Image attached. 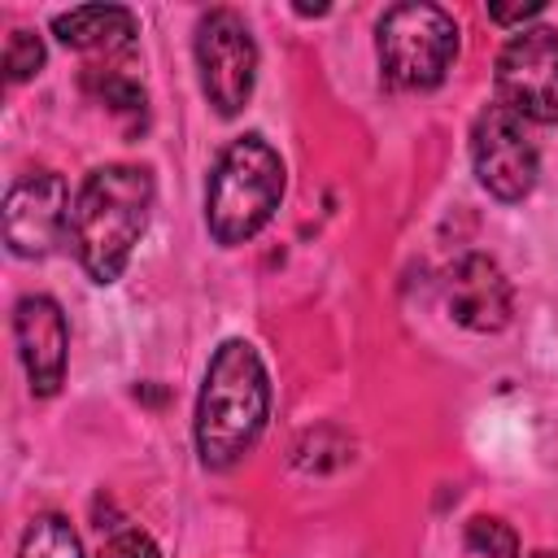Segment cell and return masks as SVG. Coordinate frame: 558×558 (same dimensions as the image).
<instances>
[{"label": "cell", "mask_w": 558, "mask_h": 558, "mask_svg": "<svg viewBox=\"0 0 558 558\" xmlns=\"http://www.w3.org/2000/svg\"><path fill=\"white\" fill-rule=\"evenodd\" d=\"M70 187L57 170L22 174L4 196V244L13 257H48L70 231Z\"/></svg>", "instance_id": "cell-8"}, {"label": "cell", "mask_w": 558, "mask_h": 558, "mask_svg": "<svg viewBox=\"0 0 558 558\" xmlns=\"http://www.w3.org/2000/svg\"><path fill=\"white\" fill-rule=\"evenodd\" d=\"M283 196V161L262 135L231 140L205 187V222L218 244H244L253 240L279 209Z\"/></svg>", "instance_id": "cell-3"}, {"label": "cell", "mask_w": 558, "mask_h": 558, "mask_svg": "<svg viewBox=\"0 0 558 558\" xmlns=\"http://www.w3.org/2000/svg\"><path fill=\"white\" fill-rule=\"evenodd\" d=\"M39 70H44V39L35 31H26V26H17L9 35V44H4V78L9 83H26Z\"/></svg>", "instance_id": "cell-13"}, {"label": "cell", "mask_w": 558, "mask_h": 558, "mask_svg": "<svg viewBox=\"0 0 558 558\" xmlns=\"http://www.w3.org/2000/svg\"><path fill=\"white\" fill-rule=\"evenodd\" d=\"M13 336H17V353L31 379L35 397H52L65 379V353H70V327L65 314L52 296H22L13 305Z\"/></svg>", "instance_id": "cell-9"}, {"label": "cell", "mask_w": 558, "mask_h": 558, "mask_svg": "<svg viewBox=\"0 0 558 558\" xmlns=\"http://www.w3.org/2000/svg\"><path fill=\"white\" fill-rule=\"evenodd\" d=\"M497 105L523 122H558V31L527 26L497 52Z\"/></svg>", "instance_id": "cell-5"}, {"label": "cell", "mask_w": 558, "mask_h": 558, "mask_svg": "<svg viewBox=\"0 0 558 558\" xmlns=\"http://www.w3.org/2000/svg\"><path fill=\"white\" fill-rule=\"evenodd\" d=\"M17 558H83V545L61 514H35L22 532Z\"/></svg>", "instance_id": "cell-12"}, {"label": "cell", "mask_w": 558, "mask_h": 558, "mask_svg": "<svg viewBox=\"0 0 558 558\" xmlns=\"http://www.w3.org/2000/svg\"><path fill=\"white\" fill-rule=\"evenodd\" d=\"M466 545H471L475 554H484V558H514V549H519L514 532H510L501 519H471Z\"/></svg>", "instance_id": "cell-15"}, {"label": "cell", "mask_w": 558, "mask_h": 558, "mask_svg": "<svg viewBox=\"0 0 558 558\" xmlns=\"http://www.w3.org/2000/svg\"><path fill=\"white\" fill-rule=\"evenodd\" d=\"M527 558H558V554H549V549H536V554H527Z\"/></svg>", "instance_id": "cell-18"}, {"label": "cell", "mask_w": 558, "mask_h": 558, "mask_svg": "<svg viewBox=\"0 0 558 558\" xmlns=\"http://www.w3.org/2000/svg\"><path fill=\"white\" fill-rule=\"evenodd\" d=\"M445 305L466 331H501L514 314V288L493 257L466 253L445 279Z\"/></svg>", "instance_id": "cell-10"}, {"label": "cell", "mask_w": 558, "mask_h": 558, "mask_svg": "<svg viewBox=\"0 0 558 558\" xmlns=\"http://www.w3.org/2000/svg\"><path fill=\"white\" fill-rule=\"evenodd\" d=\"M96 558H161V554H157V545H153L148 532H140V527H118V532H109V536L100 541Z\"/></svg>", "instance_id": "cell-16"}, {"label": "cell", "mask_w": 558, "mask_h": 558, "mask_svg": "<svg viewBox=\"0 0 558 558\" xmlns=\"http://www.w3.org/2000/svg\"><path fill=\"white\" fill-rule=\"evenodd\" d=\"M471 161H475V179L488 187V196H497L506 205L523 201L541 174V157H536L532 135H527V122L501 105H488L475 118Z\"/></svg>", "instance_id": "cell-7"}, {"label": "cell", "mask_w": 558, "mask_h": 558, "mask_svg": "<svg viewBox=\"0 0 558 558\" xmlns=\"http://www.w3.org/2000/svg\"><path fill=\"white\" fill-rule=\"evenodd\" d=\"M196 70L209 105L222 118H235L257 83V44L240 13L214 9L196 26Z\"/></svg>", "instance_id": "cell-6"}, {"label": "cell", "mask_w": 558, "mask_h": 558, "mask_svg": "<svg viewBox=\"0 0 558 558\" xmlns=\"http://www.w3.org/2000/svg\"><path fill=\"white\" fill-rule=\"evenodd\" d=\"M52 35L78 52H131L135 17L122 4H78L52 17Z\"/></svg>", "instance_id": "cell-11"}, {"label": "cell", "mask_w": 558, "mask_h": 558, "mask_svg": "<svg viewBox=\"0 0 558 558\" xmlns=\"http://www.w3.org/2000/svg\"><path fill=\"white\" fill-rule=\"evenodd\" d=\"M536 13H545L541 0H532V4H488V17L501 22V26H510V22H527V17H536Z\"/></svg>", "instance_id": "cell-17"}, {"label": "cell", "mask_w": 558, "mask_h": 558, "mask_svg": "<svg viewBox=\"0 0 558 558\" xmlns=\"http://www.w3.org/2000/svg\"><path fill=\"white\" fill-rule=\"evenodd\" d=\"M87 87L105 105H113L118 113H144V87L131 74H122V70H92L87 74Z\"/></svg>", "instance_id": "cell-14"}, {"label": "cell", "mask_w": 558, "mask_h": 558, "mask_svg": "<svg viewBox=\"0 0 558 558\" xmlns=\"http://www.w3.org/2000/svg\"><path fill=\"white\" fill-rule=\"evenodd\" d=\"M153 209V174L131 161L100 166L83 179L70 214V240L78 266L96 283L122 279Z\"/></svg>", "instance_id": "cell-2"}, {"label": "cell", "mask_w": 558, "mask_h": 558, "mask_svg": "<svg viewBox=\"0 0 558 558\" xmlns=\"http://www.w3.org/2000/svg\"><path fill=\"white\" fill-rule=\"evenodd\" d=\"M379 74L397 92H427L440 87L453 57H458V22L440 4H392L375 31Z\"/></svg>", "instance_id": "cell-4"}, {"label": "cell", "mask_w": 558, "mask_h": 558, "mask_svg": "<svg viewBox=\"0 0 558 558\" xmlns=\"http://www.w3.org/2000/svg\"><path fill=\"white\" fill-rule=\"evenodd\" d=\"M270 418V375L248 340H222L196 401V453L209 471H231Z\"/></svg>", "instance_id": "cell-1"}]
</instances>
